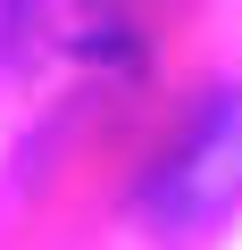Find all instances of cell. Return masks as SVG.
Masks as SVG:
<instances>
[{
  "instance_id": "6da1fadb",
  "label": "cell",
  "mask_w": 242,
  "mask_h": 250,
  "mask_svg": "<svg viewBox=\"0 0 242 250\" xmlns=\"http://www.w3.org/2000/svg\"><path fill=\"white\" fill-rule=\"evenodd\" d=\"M234 200H242V83L209 100V117L192 125V142L151 175L142 217L167 225V233H200V225H217Z\"/></svg>"
}]
</instances>
